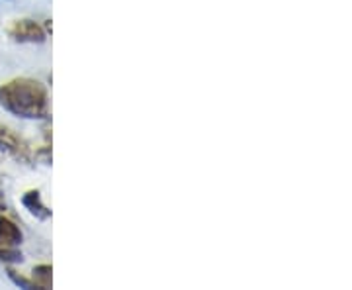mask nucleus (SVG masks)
I'll return each mask as SVG.
<instances>
[{
    "instance_id": "1",
    "label": "nucleus",
    "mask_w": 352,
    "mask_h": 290,
    "mask_svg": "<svg viewBox=\"0 0 352 290\" xmlns=\"http://www.w3.org/2000/svg\"><path fill=\"white\" fill-rule=\"evenodd\" d=\"M0 106L18 118L43 120L50 116V96L36 79H12L0 87Z\"/></svg>"
},
{
    "instance_id": "3",
    "label": "nucleus",
    "mask_w": 352,
    "mask_h": 290,
    "mask_svg": "<svg viewBox=\"0 0 352 290\" xmlns=\"http://www.w3.org/2000/svg\"><path fill=\"white\" fill-rule=\"evenodd\" d=\"M0 153H6L18 161H30L32 159V149L24 139L18 138L14 132L0 126Z\"/></svg>"
},
{
    "instance_id": "7",
    "label": "nucleus",
    "mask_w": 352,
    "mask_h": 290,
    "mask_svg": "<svg viewBox=\"0 0 352 290\" xmlns=\"http://www.w3.org/2000/svg\"><path fill=\"white\" fill-rule=\"evenodd\" d=\"M0 210H6V200H4V194L0 190Z\"/></svg>"
},
{
    "instance_id": "4",
    "label": "nucleus",
    "mask_w": 352,
    "mask_h": 290,
    "mask_svg": "<svg viewBox=\"0 0 352 290\" xmlns=\"http://www.w3.org/2000/svg\"><path fill=\"white\" fill-rule=\"evenodd\" d=\"M22 240H24V234L16 226V222H12L8 216L0 214V247L14 249L22 243Z\"/></svg>"
},
{
    "instance_id": "2",
    "label": "nucleus",
    "mask_w": 352,
    "mask_h": 290,
    "mask_svg": "<svg viewBox=\"0 0 352 290\" xmlns=\"http://www.w3.org/2000/svg\"><path fill=\"white\" fill-rule=\"evenodd\" d=\"M8 36L20 43H41L45 39V30L36 20H16L8 25Z\"/></svg>"
},
{
    "instance_id": "6",
    "label": "nucleus",
    "mask_w": 352,
    "mask_h": 290,
    "mask_svg": "<svg viewBox=\"0 0 352 290\" xmlns=\"http://www.w3.org/2000/svg\"><path fill=\"white\" fill-rule=\"evenodd\" d=\"M32 289H51V265H39L34 269V275H32Z\"/></svg>"
},
{
    "instance_id": "5",
    "label": "nucleus",
    "mask_w": 352,
    "mask_h": 290,
    "mask_svg": "<svg viewBox=\"0 0 352 290\" xmlns=\"http://www.w3.org/2000/svg\"><path fill=\"white\" fill-rule=\"evenodd\" d=\"M22 204H24L32 214L38 216V218H50L51 216L50 210H47V208L43 206V202H41L39 190H30V192H25L24 198H22Z\"/></svg>"
}]
</instances>
